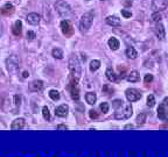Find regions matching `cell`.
<instances>
[{
  "instance_id": "obj_11",
  "label": "cell",
  "mask_w": 168,
  "mask_h": 157,
  "mask_svg": "<svg viewBox=\"0 0 168 157\" xmlns=\"http://www.w3.org/2000/svg\"><path fill=\"white\" fill-rule=\"evenodd\" d=\"M26 20H27V22H28L29 25L35 26V25H38V23L40 22L41 16H40L38 13H29V14L27 15V17H26Z\"/></svg>"
},
{
  "instance_id": "obj_4",
  "label": "cell",
  "mask_w": 168,
  "mask_h": 157,
  "mask_svg": "<svg viewBox=\"0 0 168 157\" xmlns=\"http://www.w3.org/2000/svg\"><path fill=\"white\" fill-rule=\"evenodd\" d=\"M133 114V108L131 105H125L123 110H117V112L114 113V118L117 120H125V119H130Z\"/></svg>"
},
{
  "instance_id": "obj_30",
  "label": "cell",
  "mask_w": 168,
  "mask_h": 157,
  "mask_svg": "<svg viewBox=\"0 0 168 157\" xmlns=\"http://www.w3.org/2000/svg\"><path fill=\"white\" fill-rule=\"evenodd\" d=\"M42 115H43V118H44L47 121L50 120V112H49V108H48L47 106H43V107H42Z\"/></svg>"
},
{
  "instance_id": "obj_15",
  "label": "cell",
  "mask_w": 168,
  "mask_h": 157,
  "mask_svg": "<svg viewBox=\"0 0 168 157\" xmlns=\"http://www.w3.org/2000/svg\"><path fill=\"white\" fill-rule=\"evenodd\" d=\"M154 33H155V35H157L158 39H160V40H163V39H165L166 33H165V28H163V26H162L161 23L158 22L157 27L154 28Z\"/></svg>"
},
{
  "instance_id": "obj_8",
  "label": "cell",
  "mask_w": 168,
  "mask_h": 157,
  "mask_svg": "<svg viewBox=\"0 0 168 157\" xmlns=\"http://www.w3.org/2000/svg\"><path fill=\"white\" fill-rule=\"evenodd\" d=\"M168 6V3H167V0H153V3H152V11L155 12V13H159V12H162L167 8Z\"/></svg>"
},
{
  "instance_id": "obj_10",
  "label": "cell",
  "mask_w": 168,
  "mask_h": 157,
  "mask_svg": "<svg viewBox=\"0 0 168 157\" xmlns=\"http://www.w3.org/2000/svg\"><path fill=\"white\" fill-rule=\"evenodd\" d=\"M125 96L128 101H137L141 98V93L136 89H127L125 91Z\"/></svg>"
},
{
  "instance_id": "obj_1",
  "label": "cell",
  "mask_w": 168,
  "mask_h": 157,
  "mask_svg": "<svg viewBox=\"0 0 168 157\" xmlns=\"http://www.w3.org/2000/svg\"><path fill=\"white\" fill-rule=\"evenodd\" d=\"M55 9L57 11L60 16L63 17V19H69V17L73 16V9H71L70 5L68 3L63 1V0H58L55 4Z\"/></svg>"
},
{
  "instance_id": "obj_25",
  "label": "cell",
  "mask_w": 168,
  "mask_h": 157,
  "mask_svg": "<svg viewBox=\"0 0 168 157\" xmlns=\"http://www.w3.org/2000/svg\"><path fill=\"white\" fill-rule=\"evenodd\" d=\"M99 67H100V62H99V61L95 59V61H92V62L90 63V71L95 72V71H97Z\"/></svg>"
},
{
  "instance_id": "obj_24",
  "label": "cell",
  "mask_w": 168,
  "mask_h": 157,
  "mask_svg": "<svg viewBox=\"0 0 168 157\" xmlns=\"http://www.w3.org/2000/svg\"><path fill=\"white\" fill-rule=\"evenodd\" d=\"M52 55H53V57L56 58V59H62V58H63V51H62L61 49H58V48H55V49H53Z\"/></svg>"
},
{
  "instance_id": "obj_32",
  "label": "cell",
  "mask_w": 168,
  "mask_h": 157,
  "mask_svg": "<svg viewBox=\"0 0 168 157\" xmlns=\"http://www.w3.org/2000/svg\"><path fill=\"white\" fill-rule=\"evenodd\" d=\"M99 108H100V111H102L104 114H106L109 112V104L108 102H102V104H100V106H99Z\"/></svg>"
},
{
  "instance_id": "obj_6",
  "label": "cell",
  "mask_w": 168,
  "mask_h": 157,
  "mask_svg": "<svg viewBox=\"0 0 168 157\" xmlns=\"http://www.w3.org/2000/svg\"><path fill=\"white\" fill-rule=\"evenodd\" d=\"M78 80L75 78H71L69 85H68V90L70 92V96L74 100H78L79 99V89H78Z\"/></svg>"
},
{
  "instance_id": "obj_17",
  "label": "cell",
  "mask_w": 168,
  "mask_h": 157,
  "mask_svg": "<svg viewBox=\"0 0 168 157\" xmlns=\"http://www.w3.org/2000/svg\"><path fill=\"white\" fill-rule=\"evenodd\" d=\"M106 23L109 26H112V27H118V26H120V19L117 16H108L106 17Z\"/></svg>"
},
{
  "instance_id": "obj_35",
  "label": "cell",
  "mask_w": 168,
  "mask_h": 157,
  "mask_svg": "<svg viewBox=\"0 0 168 157\" xmlns=\"http://www.w3.org/2000/svg\"><path fill=\"white\" fill-rule=\"evenodd\" d=\"M20 104H21V97L19 94H15L14 96V105H15L16 107H19Z\"/></svg>"
},
{
  "instance_id": "obj_23",
  "label": "cell",
  "mask_w": 168,
  "mask_h": 157,
  "mask_svg": "<svg viewBox=\"0 0 168 157\" xmlns=\"http://www.w3.org/2000/svg\"><path fill=\"white\" fill-rule=\"evenodd\" d=\"M126 56H127L128 58H131V59H134V58H137L138 52H137V50L134 49L133 47H128V48L126 49Z\"/></svg>"
},
{
  "instance_id": "obj_9",
  "label": "cell",
  "mask_w": 168,
  "mask_h": 157,
  "mask_svg": "<svg viewBox=\"0 0 168 157\" xmlns=\"http://www.w3.org/2000/svg\"><path fill=\"white\" fill-rule=\"evenodd\" d=\"M61 30L65 36H71V35L74 34V27H73V25L70 23L69 20H63L61 22Z\"/></svg>"
},
{
  "instance_id": "obj_13",
  "label": "cell",
  "mask_w": 168,
  "mask_h": 157,
  "mask_svg": "<svg viewBox=\"0 0 168 157\" xmlns=\"http://www.w3.org/2000/svg\"><path fill=\"white\" fill-rule=\"evenodd\" d=\"M0 13H1L3 15L5 16H9L11 14L14 13V6L12 4H6L1 7V9H0Z\"/></svg>"
},
{
  "instance_id": "obj_39",
  "label": "cell",
  "mask_w": 168,
  "mask_h": 157,
  "mask_svg": "<svg viewBox=\"0 0 168 157\" xmlns=\"http://www.w3.org/2000/svg\"><path fill=\"white\" fill-rule=\"evenodd\" d=\"M28 76H29V73H28L27 71H24V72H22V77H24V78H27Z\"/></svg>"
},
{
  "instance_id": "obj_36",
  "label": "cell",
  "mask_w": 168,
  "mask_h": 157,
  "mask_svg": "<svg viewBox=\"0 0 168 157\" xmlns=\"http://www.w3.org/2000/svg\"><path fill=\"white\" fill-rule=\"evenodd\" d=\"M89 116H90L91 119H97V118H98V113H97L95 110H90V111H89Z\"/></svg>"
},
{
  "instance_id": "obj_28",
  "label": "cell",
  "mask_w": 168,
  "mask_h": 157,
  "mask_svg": "<svg viewBox=\"0 0 168 157\" xmlns=\"http://www.w3.org/2000/svg\"><path fill=\"white\" fill-rule=\"evenodd\" d=\"M136 121H137V124H138V125H144V124H145V121H146V114H145V113H140V114H138Z\"/></svg>"
},
{
  "instance_id": "obj_29",
  "label": "cell",
  "mask_w": 168,
  "mask_h": 157,
  "mask_svg": "<svg viewBox=\"0 0 168 157\" xmlns=\"http://www.w3.org/2000/svg\"><path fill=\"white\" fill-rule=\"evenodd\" d=\"M154 105H155V98H154L153 94H149L147 97V106L148 107H153Z\"/></svg>"
},
{
  "instance_id": "obj_21",
  "label": "cell",
  "mask_w": 168,
  "mask_h": 157,
  "mask_svg": "<svg viewBox=\"0 0 168 157\" xmlns=\"http://www.w3.org/2000/svg\"><path fill=\"white\" fill-rule=\"evenodd\" d=\"M85 100H87L88 104L95 105V104H96V100H97L96 93H95V92H88V93L85 94Z\"/></svg>"
},
{
  "instance_id": "obj_2",
  "label": "cell",
  "mask_w": 168,
  "mask_h": 157,
  "mask_svg": "<svg viewBox=\"0 0 168 157\" xmlns=\"http://www.w3.org/2000/svg\"><path fill=\"white\" fill-rule=\"evenodd\" d=\"M69 70L71 72L73 78L75 79H79L81 75H82V67H81V63L77 58V56H71L69 58Z\"/></svg>"
},
{
  "instance_id": "obj_40",
  "label": "cell",
  "mask_w": 168,
  "mask_h": 157,
  "mask_svg": "<svg viewBox=\"0 0 168 157\" xmlns=\"http://www.w3.org/2000/svg\"><path fill=\"white\" fill-rule=\"evenodd\" d=\"M57 128H58V129H67V126H64V125H58Z\"/></svg>"
},
{
  "instance_id": "obj_12",
  "label": "cell",
  "mask_w": 168,
  "mask_h": 157,
  "mask_svg": "<svg viewBox=\"0 0 168 157\" xmlns=\"http://www.w3.org/2000/svg\"><path fill=\"white\" fill-rule=\"evenodd\" d=\"M42 87H43V82H42V80H33V82L29 84V90L33 91V92L41 91Z\"/></svg>"
},
{
  "instance_id": "obj_38",
  "label": "cell",
  "mask_w": 168,
  "mask_h": 157,
  "mask_svg": "<svg viewBox=\"0 0 168 157\" xmlns=\"http://www.w3.org/2000/svg\"><path fill=\"white\" fill-rule=\"evenodd\" d=\"M144 80H145V83H146V84H149L153 80V75H146Z\"/></svg>"
},
{
  "instance_id": "obj_31",
  "label": "cell",
  "mask_w": 168,
  "mask_h": 157,
  "mask_svg": "<svg viewBox=\"0 0 168 157\" xmlns=\"http://www.w3.org/2000/svg\"><path fill=\"white\" fill-rule=\"evenodd\" d=\"M161 19H162L161 14H160V13H155V12H154V14H153L152 16H151V20H152L153 22H160Z\"/></svg>"
},
{
  "instance_id": "obj_7",
  "label": "cell",
  "mask_w": 168,
  "mask_h": 157,
  "mask_svg": "<svg viewBox=\"0 0 168 157\" xmlns=\"http://www.w3.org/2000/svg\"><path fill=\"white\" fill-rule=\"evenodd\" d=\"M167 115H168V98H165L158 107V116L161 120H166Z\"/></svg>"
},
{
  "instance_id": "obj_18",
  "label": "cell",
  "mask_w": 168,
  "mask_h": 157,
  "mask_svg": "<svg viewBox=\"0 0 168 157\" xmlns=\"http://www.w3.org/2000/svg\"><path fill=\"white\" fill-rule=\"evenodd\" d=\"M12 30H13V34L15 35V36H20V35H21V31H22V22H21L20 20L15 21V23H14Z\"/></svg>"
},
{
  "instance_id": "obj_5",
  "label": "cell",
  "mask_w": 168,
  "mask_h": 157,
  "mask_svg": "<svg viewBox=\"0 0 168 157\" xmlns=\"http://www.w3.org/2000/svg\"><path fill=\"white\" fill-rule=\"evenodd\" d=\"M19 63H20V59L16 57V56H11L6 59V66H7V70L9 71V73H16L19 70Z\"/></svg>"
},
{
  "instance_id": "obj_16",
  "label": "cell",
  "mask_w": 168,
  "mask_h": 157,
  "mask_svg": "<svg viewBox=\"0 0 168 157\" xmlns=\"http://www.w3.org/2000/svg\"><path fill=\"white\" fill-rule=\"evenodd\" d=\"M25 127V119L22 118H19V119H15L12 125H11V128L12 129H21Z\"/></svg>"
},
{
  "instance_id": "obj_27",
  "label": "cell",
  "mask_w": 168,
  "mask_h": 157,
  "mask_svg": "<svg viewBox=\"0 0 168 157\" xmlns=\"http://www.w3.org/2000/svg\"><path fill=\"white\" fill-rule=\"evenodd\" d=\"M123 102H124V101H123L122 99H116V100L112 101V107L116 108V110H118V108L123 107V105H124Z\"/></svg>"
},
{
  "instance_id": "obj_22",
  "label": "cell",
  "mask_w": 168,
  "mask_h": 157,
  "mask_svg": "<svg viewBox=\"0 0 168 157\" xmlns=\"http://www.w3.org/2000/svg\"><path fill=\"white\" fill-rule=\"evenodd\" d=\"M105 75H106V78L110 80V82H118V77H117V75L114 73V71L112 69H108L106 70V72H105Z\"/></svg>"
},
{
  "instance_id": "obj_41",
  "label": "cell",
  "mask_w": 168,
  "mask_h": 157,
  "mask_svg": "<svg viewBox=\"0 0 168 157\" xmlns=\"http://www.w3.org/2000/svg\"><path fill=\"white\" fill-rule=\"evenodd\" d=\"M132 127H133V126H132V125H127V126H126V127H125V128H132Z\"/></svg>"
},
{
  "instance_id": "obj_19",
  "label": "cell",
  "mask_w": 168,
  "mask_h": 157,
  "mask_svg": "<svg viewBox=\"0 0 168 157\" xmlns=\"http://www.w3.org/2000/svg\"><path fill=\"white\" fill-rule=\"evenodd\" d=\"M139 79H140L139 72L136 71V70H134V71H131L127 76V80L131 82V83H137V82H139Z\"/></svg>"
},
{
  "instance_id": "obj_3",
  "label": "cell",
  "mask_w": 168,
  "mask_h": 157,
  "mask_svg": "<svg viewBox=\"0 0 168 157\" xmlns=\"http://www.w3.org/2000/svg\"><path fill=\"white\" fill-rule=\"evenodd\" d=\"M92 22H93V14L91 12H88L85 13L82 19H81V22H79V27H81V30L82 31H87L91 28L92 26Z\"/></svg>"
},
{
  "instance_id": "obj_20",
  "label": "cell",
  "mask_w": 168,
  "mask_h": 157,
  "mask_svg": "<svg viewBox=\"0 0 168 157\" xmlns=\"http://www.w3.org/2000/svg\"><path fill=\"white\" fill-rule=\"evenodd\" d=\"M108 44H109V47H110L111 50H117V49H118V48L120 47L119 41L117 40L116 37H111V39L108 41Z\"/></svg>"
},
{
  "instance_id": "obj_37",
  "label": "cell",
  "mask_w": 168,
  "mask_h": 157,
  "mask_svg": "<svg viewBox=\"0 0 168 157\" xmlns=\"http://www.w3.org/2000/svg\"><path fill=\"white\" fill-rule=\"evenodd\" d=\"M122 15H123L124 17H126V19H128V17L132 16V13L128 12V11H126V9H122Z\"/></svg>"
},
{
  "instance_id": "obj_14",
  "label": "cell",
  "mask_w": 168,
  "mask_h": 157,
  "mask_svg": "<svg viewBox=\"0 0 168 157\" xmlns=\"http://www.w3.org/2000/svg\"><path fill=\"white\" fill-rule=\"evenodd\" d=\"M68 111H69V108L67 105H61V106H58L55 110V114L60 118H64V116H67V114H68Z\"/></svg>"
},
{
  "instance_id": "obj_34",
  "label": "cell",
  "mask_w": 168,
  "mask_h": 157,
  "mask_svg": "<svg viewBox=\"0 0 168 157\" xmlns=\"http://www.w3.org/2000/svg\"><path fill=\"white\" fill-rule=\"evenodd\" d=\"M103 92L106 93V94H110V93L113 92V89H112L110 85H104V86H103Z\"/></svg>"
},
{
  "instance_id": "obj_26",
  "label": "cell",
  "mask_w": 168,
  "mask_h": 157,
  "mask_svg": "<svg viewBox=\"0 0 168 157\" xmlns=\"http://www.w3.org/2000/svg\"><path fill=\"white\" fill-rule=\"evenodd\" d=\"M49 97L52 98L53 100H55V101H56V100H58V99H60V97H61V96H60V92H58L57 90H50V91H49Z\"/></svg>"
},
{
  "instance_id": "obj_33",
  "label": "cell",
  "mask_w": 168,
  "mask_h": 157,
  "mask_svg": "<svg viewBox=\"0 0 168 157\" xmlns=\"http://www.w3.org/2000/svg\"><path fill=\"white\" fill-rule=\"evenodd\" d=\"M26 37H27V40L33 41V40H34V39L36 37V34H35L34 31H32V30H28L27 34H26Z\"/></svg>"
},
{
  "instance_id": "obj_42",
  "label": "cell",
  "mask_w": 168,
  "mask_h": 157,
  "mask_svg": "<svg viewBox=\"0 0 168 157\" xmlns=\"http://www.w3.org/2000/svg\"><path fill=\"white\" fill-rule=\"evenodd\" d=\"M102 1H104V0H102Z\"/></svg>"
}]
</instances>
